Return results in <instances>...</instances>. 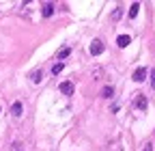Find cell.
<instances>
[{
	"mask_svg": "<svg viewBox=\"0 0 155 151\" xmlns=\"http://www.w3.org/2000/svg\"><path fill=\"white\" fill-rule=\"evenodd\" d=\"M88 52H91L93 56H99V54L104 52V41H101V39H95V41L91 43V48H88Z\"/></svg>",
	"mask_w": 155,
	"mask_h": 151,
	"instance_id": "obj_1",
	"label": "cell"
},
{
	"mask_svg": "<svg viewBox=\"0 0 155 151\" xmlns=\"http://www.w3.org/2000/svg\"><path fill=\"white\" fill-rule=\"evenodd\" d=\"M147 106H149L147 95H136V99H134V108L136 110H147Z\"/></svg>",
	"mask_w": 155,
	"mask_h": 151,
	"instance_id": "obj_2",
	"label": "cell"
},
{
	"mask_svg": "<svg viewBox=\"0 0 155 151\" xmlns=\"http://www.w3.org/2000/svg\"><path fill=\"white\" fill-rule=\"evenodd\" d=\"M58 91H61L63 95H73V82H69V80L61 82L58 84Z\"/></svg>",
	"mask_w": 155,
	"mask_h": 151,
	"instance_id": "obj_3",
	"label": "cell"
},
{
	"mask_svg": "<svg viewBox=\"0 0 155 151\" xmlns=\"http://www.w3.org/2000/svg\"><path fill=\"white\" fill-rule=\"evenodd\" d=\"M54 9H56L54 2H43V5H41V15H43V17H52V15H54Z\"/></svg>",
	"mask_w": 155,
	"mask_h": 151,
	"instance_id": "obj_4",
	"label": "cell"
},
{
	"mask_svg": "<svg viewBox=\"0 0 155 151\" xmlns=\"http://www.w3.org/2000/svg\"><path fill=\"white\" fill-rule=\"evenodd\" d=\"M144 78H147V69L144 67H138V69L134 71V80L136 82H144Z\"/></svg>",
	"mask_w": 155,
	"mask_h": 151,
	"instance_id": "obj_5",
	"label": "cell"
},
{
	"mask_svg": "<svg viewBox=\"0 0 155 151\" xmlns=\"http://www.w3.org/2000/svg\"><path fill=\"white\" fill-rule=\"evenodd\" d=\"M22 110H24L22 102H15V104L11 106V115H13V117H22Z\"/></svg>",
	"mask_w": 155,
	"mask_h": 151,
	"instance_id": "obj_6",
	"label": "cell"
},
{
	"mask_svg": "<svg viewBox=\"0 0 155 151\" xmlns=\"http://www.w3.org/2000/svg\"><path fill=\"white\" fill-rule=\"evenodd\" d=\"M116 43H119V48H127V45L131 43V39H129V35H119Z\"/></svg>",
	"mask_w": 155,
	"mask_h": 151,
	"instance_id": "obj_7",
	"label": "cell"
},
{
	"mask_svg": "<svg viewBox=\"0 0 155 151\" xmlns=\"http://www.w3.org/2000/svg\"><path fill=\"white\" fill-rule=\"evenodd\" d=\"M30 80H32L35 84H39V82L43 80V71H41V69H35V71L30 73Z\"/></svg>",
	"mask_w": 155,
	"mask_h": 151,
	"instance_id": "obj_8",
	"label": "cell"
},
{
	"mask_svg": "<svg viewBox=\"0 0 155 151\" xmlns=\"http://www.w3.org/2000/svg\"><path fill=\"white\" fill-rule=\"evenodd\" d=\"M123 13H125V11H123V7H116V9L112 11V15H110V17H112V22H119L121 17H123Z\"/></svg>",
	"mask_w": 155,
	"mask_h": 151,
	"instance_id": "obj_9",
	"label": "cell"
},
{
	"mask_svg": "<svg viewBox=\"0 0 155 151\" xmlns=\"http://www.w3.org/2000/svg\"><path fill=\"white\" fill-rule=\"evenodd\" d=\"M99 95H101V97H106V99H110V97L114 95V89H112V86H104Z\"/></svg>",
	"mask_w": 155,
	"mask_h": 151,
	"instance_id": "obj_10",
	"label": "cell"
},
{
	"mask_svg": "<svg viewBox=\"0 0 155 151\" xmlns=\"http://www.w3.org/2000/svg\"><path fill=\"white\" fill-rule=\"evenodd\" d=\"M69 54H71V50H69V48H63V50H58V54H56V59H58V61H65V59H67Z\"/></svg>",
	"mask_w": 155,
	"mask_h": 151,
	"instance_id": "obj_11",
	"label": "cell"
},
{
	"mask_svg": "<svg viewBox=\"0 0 155 151\" xmlns=\"http://www.w3.org/2000/svg\"><path fill=\"white\" fill-rule=\"evenodd\" d=\"M138 11H140V2H134V5L129 7V17H136V15H138Z\"/></svg>",
	"mask_w": 155,
	"mask_h": 151,
	"instance_id": "obj_12",
	"label": "cell"
},
{
	"mask_svg": "<svg viewBox=\"0 0 155 151\" xmlns=\"http://www.w3.org/2000/svg\"><path fill=\"white\" fill-rule=\"evenodd\" d=\"M63 69H65V63H56V65L52 67V73H54V76H58V73H61Z\"/></svg>",
	"mask_w": 155,
	"mask_h": 151,
	"instance_id": "obj_13",
	"label": "cell"
},
{
	"mask_svg": "<svg viewBox=\"0 0 155 151\" xmlns=\"http://www.w3.org/2000/svg\"><path fill=\"white\" fill-rule=\"evenodd\" d=\"M101 73H104L101 67H95V69H93V80H99V78H101Z\"/></svg>",
	"mask_w": 155,
	"mask_h": 151,
	"instance_id": "obj_14",
	"label": "cell"
},
{
	"mask_svg": "<svg viewBox=\"0 0 155 151\" xmlns=\"http://www.w3.org/2000/svg\"><path fill=\"white\" fill-rule=\"evenodd\" d=\"M151 89H155V69H151Z\"/></svg>",
	"mask_w": 155,
	"mask_h": 151,
	"instance_id": "obj_15",
	"label": "cell"
},
{
	"mask_svg": "<svg viewBox=\"0 0 155 151\" xmlns=\"http://www.w3.org/2000/svg\"><path fill=\"white\" fill-rule=\"evenodd\" d=\"M142 151H153V145H151V143H144V147H142Z\"/></svg>",
	"mask_w": 155,
	"mask_h": 151,
	"instance_id": "obj_16",
	"label": "cell"
},
{
	"mask_svg": "<svg viewBox=\"0 0 155 151\" xmlns=\"http://www.w3.org/2000/svg\"><path fill=\"white\" fill-rule=\"evenodd\" d=\"M0 112H2V108H0Z\"/></svg>",
	"mask_w": 155,
	"mask_h": 151,
	"instance_id": "obj_17",
	"label": "cell"
}]
</instances>
